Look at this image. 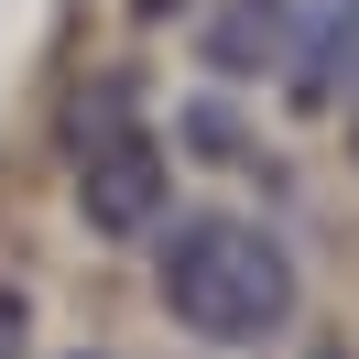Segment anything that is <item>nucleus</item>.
<instances>
[{
  "label": "nucleus",
  "mask_w": 359,
  "mask_h": 359,
  "mask_svg": "<svg viewBox=\"0 0 359 359\" xmlns=\"http://www.w3.org/2000/svg\"><path fill=\"white\" fill-rule=\"evenodd\" d=\"M283 33H294V0H196V66L218 88L283 76Z\"/></svg>",
  "instance_id": "nucleus-4"
},
{
  "label": "nucleus",
  "mask_w": 359,
  "mask_h": 359,
  "mask_svg": "<svg viewBox=\"0 0 359 359\" xmlns=\"http://www.w3.org/2000/svg\"><path fill=\"white\" fill-rule=\"evenodd\" d=\"M348 88H359V0H294L283 98H294V109H337Z\"/></svg>",
  "instance_id": "nucleus-3"
},
{
  "label": "nucleus",
  "mask_w": 359,
  "mask_h": 359,
  "mask_svg": "<svg viewBox=\"0 0 359 359\" xmlns=\"http://www.w3.org/2000/svg\"><path fill=\"white\" fill-rule=\"evenodd\" d=\"M153 283H163V316L207 348H262V337L294 327V262L250 218H185L163 240Z\"/></svg>",
  "instance_id": "nucleus-1"
},
{
  "label": "nucleus",
  "mask_w": 359,
  "mask_h": 359,
  "mask_svg": "<svg viewBox=\"0 0 359 359\" xmlns=\"http://www.w3.org/2000/svg\"><path fill=\"white\" fill-rule=\"evenodd\" d=\"M196 0H131V22H185Z\"/></svg>",
  "instance_id": "nucleus-8"
},
{
  "label": "nucleus",
  "mask_w": 359,
  "mask_h": 359,
  "mask_svg": "<svg viewBox=\"0 0 359 359\" xmlns=\"http://www.w3.org/2000/svg\"><path fill=\"white\" fill-rule=\"evenodd\" d=\"M163 207H175V153L153 131H120L98 153H76V218L98 240H142V229H163Z\"/></svg>",
  "instance_id": "nucleus-2"
},
{
  "label": "nucleus",
  "mask_w": 359,
  "mask_h": 359,
  "mask_svg": "<svg viewBox=\"0 0 359 359\" xmlns=\"http://www.w3.org/2000/svg\"><path fill=\"white\" fill-rule=\"evenodd\" d=\"M0 359H33V305H22V283H0Z\"/></svg>",
  "instance_id": "nucleus-7"
},
{
  "label": "nucleus",
  "mask_w": 359,
  "mask_h": 359,
  "mask_svg": "<svg viewBox=\"0 0 359 359\" xmlns=\"http://www.w3.org/2000/svg\"><path fill=\"white\" fill-rule=\"evenodd\" d=\"M185 153H207V163H250V131H240V109L196 98V109H185Z\"/></svg>",
  "instance_id": "nucleus-6"
},
{
  "label": "nucleus",
  "mask_w": 359,
  "mask_h": 359,
  "mask_svg": "<svg viewBox=\"0 0 359 359\" xmlns=\"http://www.w3.org/2000/svg\"><path fill=\"white\" fill-rule=\"evenodd\" d=\"M55 131H66V163L98 153V142H120V131H142V76H131V66H98L88 88L66 98V120H55Z\"/></svg>",
  "instance_id": "nucleus-5"
}]
</instances>
